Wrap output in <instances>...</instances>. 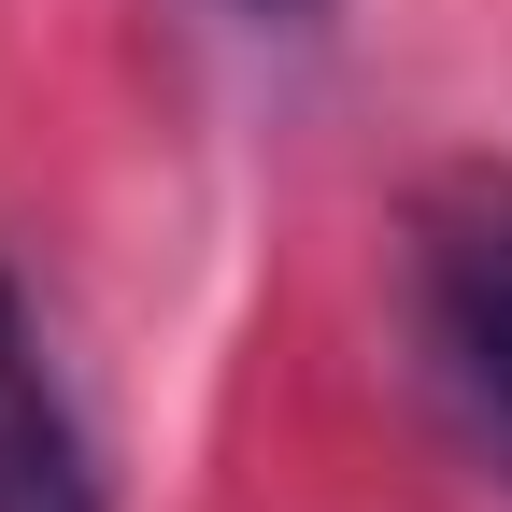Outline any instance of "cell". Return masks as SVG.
Wrapping results in <instances>:
<instances>
[{"instance_id": "cell-3", "label": "cell", "mask_w": 512, "mask_h": 512, "mask_svg": "<svg viewBox=\"0 0 512 512\" xmlns=\"http://www.w3.org/2000/svg\"><path fill=\"white\" fill-rule=\"evenodd\" d=\"M242 15H256V29H313L328 0H242Z\"/></svg>"}, {"instance_id": "cell-1", "label": "cell", "mask_w": 512, "mask_h": 512, "mask_svg": "<svg viewBox=\"0 0 512 512\" xmlns=\"http://www.w3.org/2000/svg\"><path fill=\"white\" fill-rule=\"evenodd\" d=\"M413 356L470 456L512 470V171H456L413 214Z\"/></svg>"}, {"instance_id": "cell-2", "label": "cell", "mask_w": 512, "mask_h": 512, "mask_svg": "<svg viewBox=\"0 0 512 512\" xmlns=\"http://www.w3.org/2000/svg\"><path fill=\"white\" fill-rule=\"evenodd\" d=\"M0 512H114L100 470H86V427L57 399V370L29 342V299L0 271Z\"/></svg>"}]
</instances>
